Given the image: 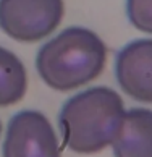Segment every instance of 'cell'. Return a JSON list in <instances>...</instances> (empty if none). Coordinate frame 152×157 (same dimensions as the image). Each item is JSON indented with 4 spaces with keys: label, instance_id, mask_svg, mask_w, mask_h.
Returning <instances> with one entry per match:
<instances>
[{
    "label": "cell",
    "instance_id": "obj_1",
    "mask_svg": "<svg viewBox=\"0 0 152 157\" xmlns=\"http://www.w3.org/2000/svg\"><path fill=\"white\" fill-rule=\"evenodd\" d=\"M125 117L123 99L105 86L74 94L58 115L63 144L78 154H96L113 144Z\"/></svg>",
    "mask_w": 152,
    "mask_h": 157
},
{
    "label": "cell",
    "instance_id": "obj_2",
    "mask_svg": "<svg viewBox=\"0 0 152 157\" xmlns=\"http://www.w3.org/2000/svg\"><path fill=\"white\" fill-rule=\"evenodd\" d=\"M107 47L94 31L73 26L39 49L36 68L44 83L57 91H73L104 71Z\"/></svg>",
    "mask_w": 152,
    "mask_h": 157
},
{
    "label": "cell",
    "instance_id": "obj_3",
    "mask_svg": "<svg viewBox=\"0 0 152 157\" xmlns=\"http://www.w3.org/2000/svg\"><path fill=\"white\" fill-rule=\"evenodd\" d=\"M63 15V0H0V29L21 42L47 37Z\"/></svg>",
    "mask_w": 152,
    "mask_h": 157
},
{
    "label": "cell",
    "instance_id": "obj_4",
    "mask_svg": "<svg viewBox=\"0 0 152 157\" xmlns=\"http://www.w3.org/2000/svg\"><path fill=\"white\" fill-rule=\"evenodd\" d=\"M3 157H60L54 126L42 112L21 110L10 118Z\"/></svg>",
    "mask_w": 152,
    "mask_h": 157
},
{
    "label": "cell",
    "instance_id": "obj_5",
    "mask_svg": "<svg viewBox=\"0 0 152 157\" xmlns=\"http://www.w3.org/2000/svg\"><path fill=\"white\" fill-rule=\"evenodd\" d=\"M115 76L130 97L152 104V39H136L118 52Z\"/></svg>",
    "mask_w": 152,
    "mask_h": 157
},
{
    "label": "cell",
    "instance_id": "obj_6",
    "mask_svg": "<svg viewBox=\"0 0 152 157\" xmlns=\"http://www.w3.org/2000/svg\"><path fill=\"white\" fill-rule=\"evenodd\" d=\"M112 146L115 157H152V110L136 107L125 112Z\"/></svg>",
    "mask_w": 152,
    "mask_h": 157
},
{
    "label": "cell",
    "instance_id": "obj_7",
    "mask_svg": "<svg viewBox=\"0 0 152 157\" xmlns=\"http://www.w3.org/2000/svg\"><path fill=\"white\" fill-rule=\"evenodd\" d=\"M28 89V75L23 62L11 50L0 45V107L20 102Z\"/></svg>",
    "mask_w": 152,
    "mask_h": 157
},
{
    "label": "cell",
    "instance_id": "obj_8",
    "mask_svg": "<svg viewBox=\"0 0 152 157\" xmlns=\"http://www.w3.org/2000/svg\"><path fill=\"white\" fill-rule=\"evenodd\" d=\"M126 15L136 29L152 34V0H126Z\"/></svg>",
    "mask_w": 152,
    "mask_h": 157
},
{
    "label": "cell",
    "instance_id": "obj_9",
    "mask_svg": "<svg viewBox=\"0 0 152 157\" xmlns=\"http://www.w3.org/2000/svg\"><path fill=\"white\" fill-rule=\"evenodd\" d=\"M0 135H2V121H0Z\"/></svg>",
    "mask_w": 152,
    "mask_h": 157
}]
</instances>
